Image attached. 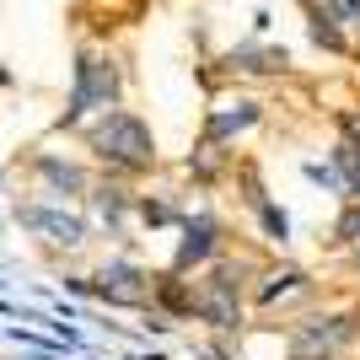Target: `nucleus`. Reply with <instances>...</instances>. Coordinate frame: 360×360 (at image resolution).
<instances>
[{"mask_svg":"<svg viewBox=\"0 0 360 360\" xmlns=\"http://www.w3.org/2000/svg\"><path fill=\"white\" fill-rule=\"evenodd\" d=\"M360 333V312H312L290 323V360H339Z\"/></svg>","mask_w":360,"mask_h":360,"instance_id":"4","label":"nucleus"},{"mask_svg":"<svg viewBox=\"0 0 360 360\" xmlns=\"http://www.w3.org/2000/svg\"><path fill=\"white\" fill-rule=\"evenodd\" d=\"M226 65L242 75H280L290 60H285V49H274V44H237L226 54Z\"/></svg>","mask_w":360,"mask_h":360,"instance_id":"13","label":"nucleus"},{"mask_svg":"<svg viewBox=\"0 0 360 360\" xmlns=\"http://www.w3.org/2000/svg\"><path fill=\"white\" fill-rule=\"evenodd\" d=\"M32 178H38V194L54 199V205L81 199L91 188L86 167H81V162H65V156H54V150H38V156H32Z\"/></svg>","mask_w":360,"mask_h":360,"instance_id":"8","label":"nucleus"},{"mask_svg":"<svg viewBox=\"0 0 360 360\" xmlns=\"http://www.w3.org/2000/svg\"><path fill=\"white\" fill-rule=\"evenodd\" d=\"M124 97V70L113 54H81L75 60V81H70V103L60 113V129H81V119L103 113V108H119Z\"/></svg>","mask_w":360,"mask_h":360,"instance_id":"3","label":"nucleus"},{"mask_svg":"<svg viewBox=\"0 0 360 360\" xmlns=\"http://www.w3.org/2000/svg\"><path fill=\"white\" fill-rule=\"evenodd\" d=\"M81 199H86V210H91L86 226H108V237H124V231H129V215H135V194H129V188H119V183H91Z\"/></svg>","mask_w":360,"mask_h":360,"instance_id":"11","label":"nucleus"},{"mask_svg":"<svg viewBox=\"0 0 360 360\" xmlns=\"http://www.w3.org/2000/svg\"><path fill=\"white\" fill-rule=\"evenodd\" d=\"M248 205H253L258 226H264V237H269L274 248H285V242H290V215L280 210V205H274V199H264V194H258V199H248Z\"/></svg>","mask_w":360,"mask_h":360,"instance_id":"14","label":"nucleus"},{"mask_svg":"<svg viewBox=\"0 0 360 360\" xmlns=\"http://www.w3.org/2000/svg\"><path fill=\"white\" fill-rule=\"evenodd\" d=\"M150 307H162V312H172V317H194V285H188L178 269L150 274Z\"/></svg>","mask_w":360,"mask_h":360,"instance_id":"12","label":"nucleus"},{"mask_svg":"<svg viewBox=\"0 0 360 360\" xmlns=\"http://www.w3.org/2000/svg\"><path fill=\"white\" fill-rule=\"evenodd\" d=\"M339 135L349 150H360V108H339Z\"/></svg>","mask_w":360,"mask_h":360,"instance_id":"22","label":"nucleus"},{"mask_svg":"<svg viewBox=\"0 0 360 360\" xmlns=\"http://www.w3.org/2000/svg\"><path fill=\"white\" fill-rule=\"evenodd\" d=\"M183 226V242H178V253H172V269L188 274V269H205L215 253H221V221H215L210 210H194V215H178Z\"/></svg>","mask_w":360,"mask_h":360,"instance_id":"7","label":"nucleus"},{"mask_svg":"<svg viewBox=\"0 0 360 360\" xmlns=\"http://www.w3.org/2000/svg\"><path fill=\"white\" fill-rule=\"evenodd\" d=\"M307 11H312V16H307V22H312V44L328 49V54H345V27H339V22L317 6V0H307Z\"/></svg>","mask_w":360,"mask_h":360,"instance_id":"15","label":"nucleus"},{"mask_svg":"<svg viewBox=\"0 0 360 360\" xmlns=\"http://www.w3.org/2000/svg\"><path fill=\"white\" fill-rule=\"evenodd\" d=\"M242 274H253V264H231V258L215 253L205 264V280L194 285V317L199 323H210L221 339H237L248 328V312H242V290L248 280Z\"/></svg>","mask_w":360,"mask_h":360,"instance_id":"2","label":"nucleus"},{"mask_svg":"<svg viewBox=\"0 0 360 360\" xmlns=\"http://www.w3.org/2000/svg\"><path fill=\"white\" fill-rule=\"evenodd\" d=\"M333 242L339 248H360V199H345V210L333 221Z\"/></svg>","mask_w":360,"mask_h":360,"instance_id":"18","label":"nucleus"},{"mask_svg":"<svg viewBox=\"0 0 360 360\" xmlns=\"http://www.w3.org/2000/svg\"><path fill=\"white\" fill-rule=\"evenodd\" d=\"M333 167H339V178H345V199H360V150H349L345 140L333 146Z\"/></svg>","mask_w":360,"mask_h":360,"instance_id":"17","label":"nucleus"},{"mask_svg":"<svg viewBox=\"0 0 360 360\" xmlns=\"http://www.w3.org/2000/svg\"><path fill=\"white\" fill-rule=\"evenodd\" d=\"M301 172H307V183H317V188H333V194L345 199V178H339V167H333V162H301Z\"/></svg>","mask_w":360,"mask_h":360,"instance_id":"20","label":"nucleus"},{"mask_svg":"<svg viewBox=\"0 0 360 360\" xmlns=\"http://www.w3.org/2000/svg\"><path fill=\"white\" fill-rule=\"evenodd\" d=\"M16 226L38 231V237H44L49 248H65V253L86 248V237H91L86 215L65 210V205H54V199H32V205H16Z\"/></svg>","mask_w":360,"mask_h":360,"instance_id":"6","label":"nucleus"},{"mask_svg":"<svg viewBox=\"0 0 360 360\" xmlns=\"http://www.w3.org/2000/svg\"><path fill=\"white\" fill-rule=\"evenodd\" d=\"M135 215H140L146 226H172V221H178V210H172L167 199H150V194L135 199Z\"/></svg>","mask_w":360,"mask_h":360,"instance_id":"19","label":"nucleus"},{"mask_svg":"<svg viewBox=\"0 0 360 360\" xmlns=\"http://www.w3.org/2000/svg\"><path fill=\"white\" fill-rule=\"evenodd\" d=\"M339 27H360V0H317Z\"/></svg>","mask_w":360,"mask_h":360,"instance_id":"21","label":"nucleus"},{"mask_svg":"<svg viewBox=\"0 0 360 360\" xmlns=\"http://www.w3.org/2000/svg\"><path fill=\"white\" fill-rule=\"evenodd\" d=\"M258 119H264V103H253V97H237V103H215L210 113H205V129H199V140H205V146H231V140L248 135Z\"/></svg>","mask_w":360,"mask_h":360,"instance_id":"10","label":"nucleus"},{"mask_svg":"<svg viewBox=\"0 0 360 360\" xmlns=\"http://www.w3.org/2000/svg\"><path fill=\"white\" fill-rule=\"evenodd\" d=\"M312 296H317L312 274L296 269V264H285V269H258L253 301L264 307V312H274V307H290V301H312Z\"/></svg>","mask_w":360,"mask_h":360,"instance_id":"9","label":"nucleus"},{"mask_svg":"<svg viewBox=\"0 0 360 360\" xmlns=\"http://www.w3.org/2000/svg\"><path fill=\"white\" fill-rule=\"evenodd\" d=\"M221 167H226V150H221V146H205V140H199V150H188L183 172H188V178H199V183H215V178H221Z\"/></svg>","mask_w":360,"mask_h":360,"instance_id":"16","label":"nucleus"},{"mask_svg":"<svg viewBox=\"0 0 360 360\" xmlns=\"http://www.w3.org/2000/svg\"><path fill=\"white\" fill-rule=\"evenodd\" d=\"M91 296L108 301V307L146 312V307H150V269L135 264V258H103L97 274H91Z\"/></svg>","mask_w":360,"mask_h":360,"instance_id":"5","label":"nucleus"},{"mask_svg":"<svg viewBox=\"0 0 360 360\" xmlns=\"http://www.w3.org/2000/svg\"><path fill=\"white\" fill-rule=\"evenodd\" d=\"M81 140H86L91 162L108 167L113 178H135V172H150V167H156V135H150V124L140 119V113H129V108L91 113Z\"/></svg>","mask_w":360,"mask_h":360,"instance_id":"1","label":"nucleus"}]
</instances>
